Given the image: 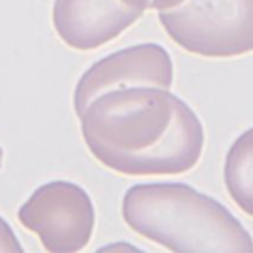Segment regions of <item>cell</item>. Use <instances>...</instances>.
Masks as SVG:
<instances>
[{
    "instance_id": "cell-1",
    "label": "cell",
    "mask_w": 253,
    "mask_h": 253,
    "mask_svg": "<svg viewBox=\"0 0 253 253\" xmlns=\"http://www.w3.org/2000/svg\"><path fill=\"white\" fill-rule=\"evenodd\" d=\"M81 120L84 144L104 167L126 176L192 170L204 150L195 111L167 88L130 86L100 95Z\"/></svg>"
},
{
    "instance_id": "cell-2",
    "label": "cell",
    "mask_w": 253,
    "mask_h": 253,
    "mask_svg": "<svg viewBox=\"0 0 253 253\" xmlns=\"http://www.w3.org/2000/svg\"><path fill=\"white\" fill-rule=\"evenodd\" d=\"M123 220L176 253H252L253 237L225 206L185 183H139L126 190Z\"/></svg>"
},
{
    "instance_id": "cell-3",
    "label": "cell",
    "mask_w": 253,
    "mask_h": 253,
    "mask_svg": "<svg viewBox=\"0 0 253 253\" xmlns=\"http://www.w3.org/2000/svg\"><path fill=\"white\" fill-rule=\"evenodd\" d=\"M158 21L192 55L234 58L253 51V0H183L158 11Z\"/></svg>"
},
{
    "instance_id": "cell-4",
    "label": "cell",
    "mask_w": 253,
    "mask_h": 253,
    "mask_svg": "<svg viewBox=\"0 0 253 253\" xmlns=\"http://www.w3.org/2000/svg\"><path fill=\"white\" fill-rule=\"evenodd\" d=\"M18 220L39 236L46 252L74 253L90 243L95 208L81 186L58 179L39 186L20 206Z\"/></svg>"
},
{
    "instance_id": "cell-5",
    "label": "cell",
    "mask_w": 253,
    "mask_h": 253,
    "mask_svg": "<svg viewBox=\"0 0 253 253\" xmlns=\"http://www.w3.org/2000/svg\"><path fill=\"white\" fill-rule=\"evenodd\" d=\"M174 67L166 47L155 42L135 44L95 62L74 90V111L78 118L97 97L111 90L130 86H172Z\"/></svg>"
},
{
    "instance_id": "cell-6",
    "label": "cell",
    "mask_w": 253,
    "mask_h": 253,
    "mask_svg": "<svg viewBox=\"0 0 253 253\" xmlns=\"http://www.w3.org/2000/svg\"><path fill=\"white\" fill-rule=\"evenodd\" d=\"M144 0H55L58 37L79 51H91L123 34L146 12Z\"/></svg>"
},
{
    "instance_id": "cell-7",
    "label": "cell",
    "mask_w": 253,
    "mask_h": 253,
    "mask_svg": "<svg viewBox=\"0 0 253 253\" xmlns=\"http://www.w3.org/2000/svg\"><path fill=\"white\" fill-rule=\"evenodd\" d=\"M223 181L237 208L253 218V126L243 132L227 151Z\"/></svg>"
},
{
    "instance_id": "cell-8",
    "label": "cell",
    "mask_w": 253,
    "mask_h": 253,
    "mask_svg": "<svg viewBox=\"0 0 253 253\" xmlns=\"http://www.w3.org/2000/svg\"><path fill=\"white\" fill-rule=\"evenodd\" d=\"M23 246L20 245L14 230L7 221L0 216V253H21Z\"/></svg>"
},
{
    "instance_id": "cell-9",
    "label": "cell",
    "mask_w": 253,
    "mask_h": 253,
    "mask_svg": "<svg viewBox=\"0 0 253 253\" xmlns=\"http://www.w3.org/2000/svg\"><path fill=\"white\" fill-rule=\"evenodd\" d=\"M183 0H153V11H166V9H172L178 4H181Z\"/></svg>"
},
{
    "instance_id": "cell-10",
    "label": "cell",
    "mask_w": 253,
    "mask_h": 253,
    "mask_svg": "<svg viewBox=\"0 0 253 253\" xmlns=\"http://www.w3.org/2000/svg\"><path fill=\"white\" fill-rule=\"evenodd\" d=\"M2 160H4V150L0 148V167H2Z\"/></svg>"
}]
</instances>
